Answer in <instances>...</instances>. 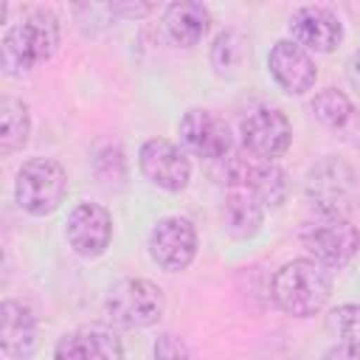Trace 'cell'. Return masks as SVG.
I'll return each mask as SVG.
<instances>
[{
  "mask_svg": "<svg viewBox=\"0 0 360 360\" xmlns=\"http://www.w3.org/2000/svg\"><path fill=\"white\" fill-rule=\"evenodd\" d=\"M59 45V20L51 8H34L14 22L0 42V65L8 76H20L53 56Z\"/></svg>",
  "mask_w": 360,
  "mask_h": 360,
  "instance_id": "obj_1",
  "label": "cell"
},
{
  "mask_svg": "<svg viewBox=\"0 0 360 360\" xmlns=\"http://www.w3.org/2000/svg\"><path fill=\"white\" fill-rule=\"evenodd\" d=\"M273 301L292 318H309L323 309L332 292L329 270L315 259H292L273 276Z\"/></svg>",
  "mask_w": 360,
  "mask_h": 360,
  "instance_id": "obj_2",
  "label": "cell"
},
{
  "mask_svg": "<svg viewBox=\"0 0 360 360\" xmlns=\"http://www.w3.org/2000/svg\"><path fill=\"white\" fill-rule=\"evenodd\" d=\"M304 191H307V200L321 211V217H343L346 219V214L357 202L360 183L349 163H343L338 158H323L309 169Z\"/></svg>",
  "mask_w": 360,
  "mask_h": 360,
  "instance_id": "obj_3",
  "label": "cell"
},
{
  "mask_svg": "<svg viewBox=\"0 0 360 360\" xmlns=\"http://www.w3.org/2000/svg\"><path fill=\"white\" fill-rule=\"evenodd\" d=\"M68 194V174L51 158H31L20 166L14 180L17 205L31 217L53 214Z\"/></svg>",
  "mask_w": 360,
  "mask_h": 360,
  "instance_id": "obj_4",
  "label": "cell"
},
{
  "mask_svg": "<svg viewBox=\"0 0 360 360\" xmlns=\"http://www.w3.org/2000/svg\"><path fill=\"white\" fill-rule=\"evenodd\" d=\"M163 290L146 278H121L110 287L104 298V312L112 323L124 329H143L160 321L163 315Z\"/></svg>",
  "mask_w": 360,
  "mask_h": 360,
  "instance_id": "obj_5",
  "label": "cell"
},
{
  "mask_svg": "<svg viewBox=\"0 0 360 360\" xmlns=\"http://www.w3.org/2000/svg\"><path fill=\"white\" fill-rule=\"evenodd\" d=\"M225 183L231 188H245L250 191L264 208L267 205H281L287 197V174L276 163L248 158V155H228L225 158Z\"/></svg>",
  "mask_w": 360,
  "mask_h": 360,
  "instance_id": "obj_6",
  "label": "cell"
},
{
  "mask_svg": "<svg viewBox=\"0 0 360 360\" xmlns=\"http://www.w3.org/2000/svg\"><path fill=\"white\" fill-rule=\"evenodd\" d=\"M301 242L309 256L323 267H343L354 259L360 248V233L343 217H321L301 231Z\"/></svg>",
  "mask_w": 360,
  "mask_h": 360,
  "instance_id": "obj_7",
  "label": "cell"
},
{
  "mask_svg": "<svg viewBox=\"0 0 360 360\" xmlns=\"http://www.w3.org/2000/svg\"><path fill=\"white\" fill-rule=\"evenodd\" d=\"M242 143L248 149V155L273 163L276 158H281L290 146L292 129L287 115L278 107H256L242 118Z\"/></svg>",
  "mask_w": 360,
  "mask_h": 360,
  "instance_id": "obj_8",
  "label": "cell"
},
{
  "mask_svg": "<svg viewBox=\"0 0 360 360\" xmlns=\"http://www.w3.org/2000/svg\"><path fill=\"white\" fill-rule=\"evenodd\" d=\"M138 166H141V174L163 191H183L191 180V163L186 152L166 138L143 141L138 152Z\"/></svg>",
  "mask_w": 360,
  "mask_h": 360,
  "instance_id": "obj_9",
  "label": "cell"
},
{
  "mask_svg": "<svg viewBox=\"0 0 360 360\" xmlns=\"http://www.w3.org/2000/svg\"><path fill=\"white\" fill-rule=\"evenodd\" d=\"M149 256L158 267L177 273L197 256V231L186 217H163L149 233Z\"/></svg>",
  "mask_w": 360,
  "mask_h": 360,
  "instance_id": "obj_10",
  "label": "cell"
},
{
  "mask_svg": "<svg viewBox=\"0 0 360 360\" xmlns=\"http://www.w3.org/2000/svg\"><path fill=\"white\" fill-rule=\"evenodd\" d=\"M180 141L200 158L208 160H225L231 155V129L225 118H219L214 110L191 107L180 118Z\"/></svg>",
  "mask_w": 360,
  "mask_h": 360,
  "instance_id": "obj_11",
  "label": "cell"
},
{
  "mask_svg": "<svg viewBox=\"0 0 360 360\" xmlns=\"http://www.w3.org/2000/svg\"><path fill=\"white\" fill-rule=\"evenodd\" d=\"M65 236L70 242V248L84 256V259H96L110 248L112 239V217L104 205L96 202H79L65 222Z\"/></svg>",
  "mask_w": 360,
  "mask_h": 360,
  "instance_id": "obj_12",
  "label": "cell"
},
{
  "mask_svg": "<svg viewBox=\"0 0 360 360\" xmlns=\"http://www.w3.org/2000/svg\"><path fill=\"white\" fill-rule=\"evenodd\" d=\"M270 76L278 82V87L290 96H301L315 84V62L312 56L292 39H278L267 53Z\"/></svg>",
  "mask_w": 360,
  "mask_h": 360,
  "instance_id": "obj_13",
  "label": "cell"
},
{
  "mask_svg": "<svg viewBox=\"0 0 360 360\" xmlns=\"http://www.w3.org/2000/svg\"><path fill=\"white\" fill-rule=\"evenodd\" d=\"M53 360H124V346L110 326L93 323L62 335Z\"/></svg>",
  "mask_w": 360,
  "mask_h": 360,
  "instance_id": "obj_14",
  "label": "cell"
},
{
  "mask_svg": "<svg viewBox=\"0 0 360 360\" xmlns=\"http://www.w3.org/2000/svg\"><path fill=\"white\" fill-rule=\"evenodd\" d=\"M290 34L292 42H298L304 51L329 53L343 39V25L338 14H332L323 6H304L290 17Z\"/></svg>",
  "mask_w": 360,
  "mask_h": 360,
  "instance_id": "obj_15",
  "label": "cell"
},
{
  "mask_svg": "<svg viewBox=\"0 0 360 360\" xmlns=\"http://www.w3.org/2000/svg\"><path fill=\"white\" fill-rule=\"evenodd\" d=\"M0 346L8 357H31L39 346L37 315L20 301H3L0 307Z\"/></svg>",
  "mask_w": 360,
  "mask_h": 360,
  "instance_id": "obj_16",
  "label": "cell"
},
{
  "mask_svg": "<svg viewBox=\"0 0 360 360\" xmlns=\"http://www.w3.org/2000/svg\"><path fill=\"white\" fill-rule=\"evenodd\" d=\"M163 25H166V34L172 37V42L183 45V48H191L208 34L211 14H208V8L202 3L180 0V3H172L166 8Z\"/></svg>",
  "mask_w": 360,
  "mask_h": 360,
  "instance_id": "obj_17",
  "label": "cell"
},
{
  "mask_svg": "<svg viewBox=\"0 0 360 360\" xmlns=\"http://www.w3.org/2000/svg\"><path fill=\"white\" fill-rule=\"evenodd\" d=\"M264 219V205L245 188H231L225 197V208H222V222L225 231L233 239H250Z\"/></svg>",
  "mask_w": 360,
  "mask_h": 360,
  "instance_id": "obj_18",
  "label": "cell"
},
{
  "mask_svg": "<svg viewBox=\"0 0 360 360\" xmlns=\"http://www.w3.org/2000/svg\"><path fill=\"white\" fill-rule=\"evenodd\" d=\"M28 132H31L28 107L20 98L6 96L0 101V152L14 155L17 149H22L28 141Z\"/></svg>",
  "mask_w": 360,
  "mask_h": 360,
  "instance_id": "obj_19",
  "label": "cell"
},
{
  "mask_svg": "<svg viewBox=\"0 0 360 360\" xmlns=\"http://www.w3.org/2000/svg\"><path fill=\"white\" fill-rule=\"evenodd\" d=\"M248 53H250L248 37L242 31H236V28H228L211 45V65H214L217 73H222V76L228 73L231 76V73H236L245 65Z\"/></svg>",
  "mask_w": 360,
  "mask_h": 360,
  "instance_id": "obj_20",
  "label": "cell"
},
{
  "mask_svg": "<svg viewBox=\"0 0 360 360\" xmlns=\"http://www.w3.org/2000/svg\"><path fill=\"white\" fill-rule=\"evenodd\" d=\"M309 110H312V115H315L323 127H329V129H340V127L352 118V101L346 98V93L335 90V87L321 90V93L312 98Z\"/></svg>",
  "mask_w": 360,
  "mask_h": 360,
  "instance_id": "obj_21",
  "label": "cell"
},
{
  "mask_svg": "<svg viewBox=\"0 0 360 360\" xmlns=\"http://www.w3.org/2000/svg\"><path fill=\"white\" fill-rule=\"evenodd\" d=\"M326 329L338 343L360 346V304H340L326 315Z\"/></svg>",
  "mask_w": 360,
  "mask_h": 360,
  "instance_id": "obj_22",
  "label": "cell"
},
{
  "mask_svg": "<svg viewBox=\"0 0 360 360\" xmlns=\"http://www.w3.org/2000/svg\"><path fill=\"white\" fill-rule=\"evenodd\" d=\"M152 354H155V360H194V352L188 349V343L180 340V338L172 335V332H163V335L155 340Z\"/></svg>",
  "mask_w": 360,
  "mask_h": 360,
  "instance_id": "obj_23",
  "label": "cell"
},
{
  "mask_svg": "<svg viewBox=\"0 0 360 360\" xmlns=\"http://www.w3.org/2000/svg\"><path fill=\"white\" fill-rule=\"evenodd\" d=\"M152 11L149 3H110V14H118V17H146Z\"/></svg>",
  "mask_w": 360,
  "mask_h": 360,
  "instance_id": "obj_24",
  "label": "cell"
},
{
  "mask_svg": "<svg viewBox=\"0 0 360 360\" xmlns=\"http://www.w3.org/2000/svg\"><path fill=\"white\" fill-rule=\"evenodd\" d=\"M321 360H360V346H346V343H338L332 346L329 352H323Z\"/></svg>",
  "mask_w": 360,
  "mask_h": 360,
  "instance_id": "obj_25",
  "label": "cell"
},
{
  "mask_svg": "<svg viewBox=\"0 0 360 360\" xmlns=\"http://www.w3.org/2000/svg\"><path fill=\"white\" fill-rule=\"evenodd\" d=\"M346 76H349V84L360 93V51L352 53V59H349V65H346Z\"/></svg>",
  "mask_w": 360,
  "mask_h": 360,
  "instance_id": "obj_26",
  "label": "cell"
}]
</instances>
